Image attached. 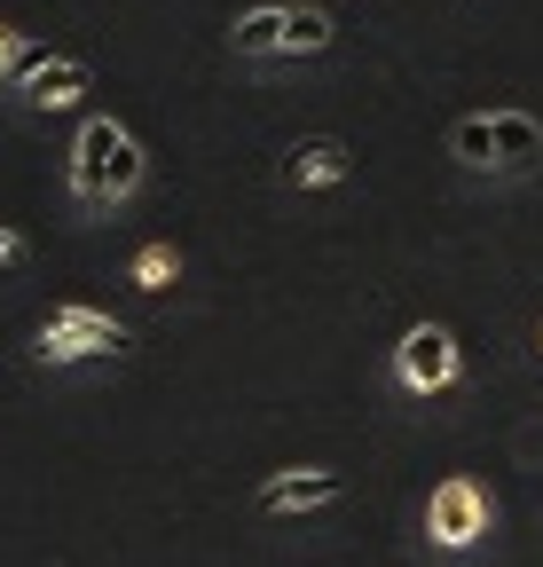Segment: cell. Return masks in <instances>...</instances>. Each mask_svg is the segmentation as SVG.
<instances>
[{
	"label": "cell",
	"instance_id": "6da1fadb",
	"mask_svg": "<svg viewBox=\"0 0 543 567\" xmlns=\"http://www.w3.org/2000/svg\"><path fill=\"white\" fill-rule=\"evenodd\" d=\"M143 182V142H134L118 118H87L72 142V197L80 205H118Z\"/></svg>",
	"mask_w": 543,
	"mask_h": 567
},
{
	"label": "cell",
	"instance_id": "7a4b0ae2",
	"mask_svg": "<svg viewBox=\"0 0 543 567\" xmlns=\"http://www.w3.org/2000/svg\"><path fill=\"white\" fill-rule=\"evenodd\" d=\"M126 323H111L103 308H55L40 323V363H80V354H118Z\"/></svg>",
	"mask_w": 543,
	"mask_h": 567
},
{
	"label": "cell",
	"instance_id": "3957f363",
	"mask_svg": "<svg viewBox=\"0 0 543 567\" xmlns=\"http://www.w3.org/2000/svg\"><path fill=\"white\" fill-rule=\"evenodd\" d=\"M426 528H434L441 551L481 544V536H489V496L472 488V481H441V488H434V505H426Z\"/></svg>",
	"mask_w": 543,
	"mask_h": 567
},
{
	"label": "cell",
	"instance_id": "277c9868",
	"mask_svg": "<svg viewBox=\"0 0 543 567\" xmlns=\"http://www.w3.org/2000/svg\"><path fill=\"white\" fill-rule=\"evenodd\" d=\"M394 371H401V386H418V394H441V386L457 379V339H449L441 323H418V331H401V347H394Z\"/></svg>",
	"mask_w": 543,
	"mask_h": 567
},
{
	"label": "cell",
	"instance_id": "5b68a950",
	"mask_svg": "<svg viewBox=\"0 0 543 567\" xmlns=\"http://www.w3.org/2000/svg\"><path fill=\"white\" fill-rule=\"evenodd\" d=\"M17 95L32 111H63V103L87 95V63H72V55H24L17 63Z\"/></svg>",
	"mask_w": 543,
	"mask_h": 567
},
{
	"label": "cell",
	"instance_id": "8992f818",
	"mask_svg": "<svg viewBox=\"0 0 543 567\" xmlns=\"http://www.w3.org/2000/svg\"><path fill=\"white\" fill-rule=\"evenodd\" d=\"M331 496H338V473H276V481H268L260 488V513H315V505H331Z\"/></svg>",
	"mask_w": 543,
	"mask_h": 567
},
{
	"label": "cell",
	"instance_id": "52a82bcc",
	"mask_svg": "<svg viewBox=\"0 0 543 567\" xmlns=\"http://www.w3.org/2000/svg\"><path fill=\"white\" fill-rule=\"evenodd\" d=\"M347 142H292V158H284V182L292 189H315V182H347Z\"/></svg>",
	"mask_w": 543,
	"mask_h": 567
},
{
	"label": "cell",
	"instance_id": "ba28073f",
	"mask_svg": "<svg viewBox=\"0 0 543 567\" xmlns=\"http://www.w3.org/2000/svg\"><path fill=\"white\" fill-rule=\"evenodd\" d=\"M489 126H497V166H504V174H520V166L543 158V126H535L528 111H497Z\"/></svg>",
	"mask_w": 543,
	"mask_h": 567
},
{
	"label": "cell",
	"instance_id": "9c48e42d",
	"mask_svg": "<svg viewBox=\"0 0 543 567\" xmlns=\"http://www.w3.org/2000/svg\"><path fill=\"white\" fill-rule=\"evenodd\" d=\"M237 55H284V9L237 17Z\"/></svg>",
	"mask_w": 543,
	"mask_h": 567
},
{
	"label": "cell",
	"instance_id": "30bf717a",
	"mask_svg": "<svg viewBox=\"0 0 543 567\" xmlns=\"http://www.w3.org/2000/svg\"><path fill=\"white\" fill-rule=\"evenodd\" d=\"M331 48V17L323 9H284V55H323Z\"/></svg>",
	"mask_w": 543,
	"mask_h": 567
},
{
	"label": "cell",
	"instance_id": "8fae6325",
	"mask_svg": "<svg viewBox=\"0 0 543 567\" xmlns=\"http://www.w3.org/2000/svg\"><path fill=\"white\" fill-rule=\"evenodd\" d=\"M449 151H457L464 166H497V126H489V118H457Z\"/></svg>",
	"mask_w": 543,
	"mask_h": 567
},
{
	"label": "cell",
	"instance_id": "7c38bea8",
	"mask_svg": "<svg viewBox=\"0 0 543 567\" xmlns=\"http://www.w3.org/2000/svg\"><path fill=\"white\" fill-rule=\"evenodd\" d=\"M174 276H181L174 245H143V252H134V284H143V292H166Z\"/></svg>",
	"mask_w": 543,
	"mask_h": 567
},
{
	"label": "cell",
	"instance_id": "4fadbf2b",
	"mask_svg": "<svg viewBox=\"0 0 543 567\" xmlns=\"http://www.w3.org/2000/svg\"><path fill=\"white\" fill-rule=\"evenodd\" d=\"M24 55H32V48H24V40H17V32H0V71H17V63H24Z\"/></svg>",
	"mask_w": 543,
	"mask_h": 567
},
{
	"label": "cell",
	"instance_id": "5bb4252c",
	"mask_svg": "<svg viewBox=\"0 0 543 567\" xmlns=\"http://www.w3.org/2000/svg\"><path fill=\"white\" fill-rule=\"evenodd\" d=\"M17 252H24V237H17V229H0V268H9Z\"/></svg>",
	"mask_w": 543,
	"mask_h": 567
}]
</instances>
